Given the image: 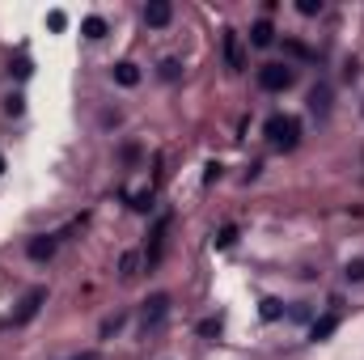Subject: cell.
Here are the masks:
<instances>
[{
  "mask_svg": "<svg viewBox=\"0 0 364 360\" xmlns=\"http://www.w3.org/2000/svg\"><path fill=\"white\" fill-rule=\"evenodd\" d=\"M263 136H267L276 148H296V140H301V119H292V115H271V119L263 123Z\"/></svg>",
  "mask_w": 364,
  "mask_h": 360,
  "instance_id": "1",
  "label": "cell"
},
{
  "mask_svg": "<svg viewBox=\"0 0 364 360\" xmlns=\"http://www.w3.org/2000/svg\"><path fill=\"white\" fill-rule=\"evenodd\" d=\"M292 81H296L292 64H263L258 68V85H263L267 93H284V89H292Z\"/></svg>",
  "mask_w": 364,
  "mask_h": 360,
  "instance_id": "2",
  "label": "cell"
},
{
  "mask_svg": "<svg viewBox=\"0 0 364 360\" xmlns=\"http://www.w3.org/2000/svg\"><path fill=\"white\" fill-rule=\"evenodd\" d=\"M42 305H47V284H34V288L17 301V310H13V327H26V322L42 310Z\"/></svg>",
  "mask_w": 364,
  "mask_h": 360,
  "instance_id": "3",
  "label": "cell"
},
{
  "mask_svg": "<svg viewBox=\"0 0 364 360\" xmlns=\"http://www.w3.org/2000/svg\"><path fill=\"white\" fill-rule=\"evenodd\" d=\"M166 314H170V292H152V297L144 301V310H140V318H144V331L161 327V322H166Z\"/></svg>",
  "mask_w": 364,
  "mask_h": 360,
  "instance_id": "4",
  "label": "cell"
},
{
  "mask_svg": "<svg viewBox=\"0 0 364 360\" xmlns=\"http://www.w3.org/2000/svg\"><path fill=\"white\" fill-rule=\"evenodd\" d=\"M56 246H60V233H34V237L26 242V254H30L34 263H51Z\"/></svg>",
  "mask_w": 364,
  "mask_h": 360,
  "instance_id": "5",
  "label": "cell"
},
{
  "mask_svg": "<svg viewBox=\"0 0 364 360\" xmlns=\"http://www.w3.org/2000/svg\"><path fill=\"white\" fill-rule=\"evenodd\" d=\"M170 22H174V5H170V0H152V5H144V26L166 30Z\"/></svg>",
  "mask_w": 364,
  "mask_h": 360,
  "instance_id": "6",
  "label": "cell"
},
{
  "mask_svg": "<svg viewBox=\"0 0 364 360\" xmlns=\"http://www.w3.org/2000/svg\"><path fill=\"white\" fill-rule=\"evenodd\" d=\"M225 64H229L233 72L246 68V51H242V34H237V30H225Z\"/></svg>",
  "mask_w": 364,
  "mask_h": 360,
  "instance_id": "7",
  "label": "cell"
},
{
  "mask_svg": "<svg viewBox=\"0 0 364 360\" xmlns=\"http://www.w3.org/2000/svg\"><path fill=\"white\" fill-rule=\"evenodd\" d=\"M276 42V26L267 22V17H258L254 26H250V47H258V51H267Z\"/></svg>",
  "mask_w": 364,
  "mask_h": 360,
  "instance_id": "8",
  "label": "cell"
},
{
  "mask_svg": "<svg viewBox=\"0 0 364 360\" xmlns=\"http://www.w3.org/2000/svg\"><path fill=\"white\" fill-rule=\"evenodd\" d=\"M339 331V314H322L314 327H309V339H314V343H322V339H331Z\"/></svg>",
  "mask_w": 364,
  "mask_h": 360,
  "instance_id": "9",
  "label": "cell"
},
{
  "mask_svg": "<svg viewBox=\"0 0 364 360\" xmlns=\"http://www.w3.org/2000/svg\"><path fill=\"white\" fill-rule=\"evenodd\" d=\"M309 111H314V115L331 111V85H314V89H309Z\"/></svg>",
  "mask_w": 364,
  "mask_h": 360,
  "instance_id": "10",
  "label": "cell"
},
{
  "mask_svg": "<svg viewBox=\"0 0 364 360\" xmlns=\"http://www.w3.org/2000/svg\"><path fill=\"white\" fill-rule=\"evenodd\" d=\"M258 318H263V322H280L284 318V301L280 297H263V301H258Z\"/></svg>",
  "mask_w": 364,
  "mask_h": 360,
  "instance_id": "11",
  "label": "cell"
},
{
  "mask_svg": "<svg viewBox=\"0 0 364 360\" xmlns=\"http://www.w3.org/2000/svg\"><path fill=\"white\" fill-rule=\"evenodd\" d=\"M115 81H119L123 89H136V85H140V68H136L132 60H123V64H115Z\"/></svg>",
  "mask_w": 364,
  "mask_h": 360,
  "instance_id": "12",
  "label": "cell"
},
{
  "mask_svg": "<svg viewBox=\"0 0 364 360\" xmlns=\"http://www.w3.org/2000/svg\"><path fill=\"white\" fill-rule=\"evenodd\" d=\"M127 208H132V212H152V187L127 191Z\"/></svg>",
  "mask_w": 364,
  "mask_h": 360,
  "instance_id": "13",
  "label": "cell"
},
{
  "mask_svg": "<svg viewBox=\"0 0 364 360\" xmlns=\"http://www.w3.org/2000/svg\"><path fill=\"white\" fill-rule=\"evenodd\" d=\"M140 263H144L140 254H136V250H127L123 259H119V280H136V276H140Z\"/></svg>",
  "mask_w": 364,
  "mask_h": 360,
  "instance_id": "14",
  "label": "cell"
},
{
  "mask_svg": "<svg viewBox=\"0 0 364 360\" xmlns=\"http://www.w3.org/2000/svg\"><path fill=\"white\" fill-rule=\"evenodd\" d=\"M81 34L85 38H106V22H102V17H85L81 22Z\"/></svg>",
  "mask_w": 364,
  "mask_h": 360,
  "instance_id": "15",
  "label": "cell"
},
{
  "mask_svg": "<svg viewBox=\"0 0 364 360\" xmlns=\"http://www.w3.org/2000/svg\"><path fill=\"white\" fill-rule=\"evenodd\" d=\"M47 30H51V34H64V30H68V13H64V9H51V13H47Z\"/></svg>",
  "mask_w": 364,
  "mask_h": 360,
  "instance_id": "16",
  "label": "cell"
},
{
  "mask_svg": "<svg viewBox=\"0 0 364 360\" xmlns=\"http://www.w3.org/2000/svg\"><path fill=\"white\" fill-rule=\"evenodd\" d=\"M284 51H288L292 60H314V51H309L305 42H296V38H284Z\"/></svg>",
  "mask_w": 364,
  "mask_h": 360,
  "instance_id": "17",
  "label": "cell"
},
{
  "mask_svg": "<svg viewBox=\"0 0 364 360\" xmlns=\"http://www.w3.org/2000/svg\"><path fill=\"white\" fill-rule=\"evenodd\" d=\"M233 242H237V225H225V229L212 237V246H216V250H229Z\"/></svg>",
  "mask_w": 364,
  "mask_h": 360,
  "instance_id": "18",
  "label": "cell"
},
{
  "mask_svg": "<svg viewBox=\"0 0 364 360\" xmlns=\"http://www.w3.org/2000/svg\"><path fill=\"white\" fill-rule=\"evenodd\" d=\"M123 322H127V314H111L106 322H102V339H111V335H119V331H123Z\"/></svg>",
  "mask_w": 364,
  "mask_h": 360,
  "instance_id": "19",
  "label": "cell"
},
{
  "mask_svg": "<svg viewBox=\"0 0 364 360\" xmlns=\"http://www.w3.org/2000/svg\"><path fill=\"white\" fill-rule=\"evenodd\" d=\"M161 77H166V81H178V77H182V60H174V56L161 60Z\"/></svg>",
  "mask_w": 364,
  "mask_h": 360,
  "instance_id": "20",
  "label": "cell"
},
{
  "mask_svg": "<svg viewBox=\"0 0 364 360\" xmlns=\"http://www.w3.org/2000/svg\"><path fill=\"white\" fill-rule=\"evenodd\" d=\"M22 111H26V97H22V93H9V97H5V115H13V119H17Z\"/></svg>",
  "mask_w": 364,
  "mask_h": 360,
  "instance_id": "21",
  "label": "cell"
},
{
  "mask_svg": "<svg viewBox=\"0 0 364 360\" xmlns=\"http://www.w3.org/2000/svg\"><path fill=\"white\" fill-rule=\"evenodd\" d=\"M296 13L301 17H318L322 13V0H296Z\"/></svg>",
  "mask_w": 364,
  "mask_h": 360,
  "instance_id": "22",
  "label": "cell"
},
{
  "mask_svg": "<svg viewBox=\"0 0 364 360\" xmlns=\"http://www.w3.org/2000/svg\"><path fill=\"white\" fill-rule=\"evenodd\" d=\"M343 276L360 284V280H364V259H347V267H343Z\"/></svg>",
  "mask_w": 364,
  "mask_h": 360,
  "instance_id": "23",
  "label": "cell"
},
{
  "mask_svg": "<svg viewBox=\"0 0 364 360\" xmlns=\"http://www.w3.org/2000/svg\"><path fill=\"white\" fill-rule=\"evenodd\" d=\"M199 335H203V339H216V335H221V318H203V322H199Z\"/></svg>",
  "mask_w": 364,
  "mask_h": 360,
  "instance_id": "24",
  "label": "cell"
},
{
  "mask_svg": "<svg viewBox=\"0 0 364 360\" xmlns=\"http://www.w3.org/2000/svg\"><path fill=\"white\" fill-rule=\"evenodd\" d=\"M9 72H13V77H22V81H26V77H30V72H34V64H30V60H13V64H9Z\"/></svg>",
  "mask_w": 364,
  "mask_h": 360,
  "instance_id": "25",
  "label": "cell"
},
{
  "mask_svg": "<svg viewBox=\"0 0 364 360\" xmlns=\"http://www.w3.org/2000/svg\"><path fill=\"white\" fill-rule=\"evenodd\" d=\"M221 170H225L221 162H207V174H203V182H216V178H221Z\"/></svg>",
  "mask_w": 364,
  "mask_h": 360,
  "instance_id": "26",
  "label": "cell"
},
{
  "mask_svg": "<svg viewBox=\"0 0 364 360\" xmlns=\"http://www.w3.org/2000/svg\"><path fill=\"white\" fill-rule=\"evenodd\" d=\"M72 360H97V356H93V352H81V356H72Z\"/></svg>",
  "mask_w": 364,
  "mask_h": 360,
  "instance_id": "27",
  "label": "cell"
},
{
  "mask_svg": "<svg viewBox=\"0 0 364 360\" xmlns=\"http://www.w3.org/2000/svg\"><path fill=\"white\" fill-rule=\"evenodd\" d=\"M0 174H5V157H0Z\"/></svg>",
  "mask_w": 364,
  "mask_h": 360,
  "instance_id": "28",
  "label": "cell"
}]
</instances>
